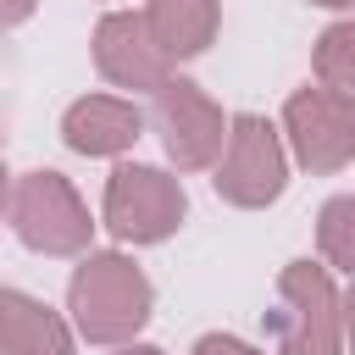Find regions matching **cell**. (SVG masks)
Listing matches in <instances>:
<instances>
[{"label": "cell", "instance_id": "16", "mask_svg": "<svg viewBox=\"0 0 355 355\" xmlns=\"http://www.w3.org/2000/svg\"><path fill=\"white\" fill-rule=\"evenodd\" d=\"M116 355H166V349H155V344H116Z\"/></svg>", "mask_w": 355, "mask_h": 355}, {"label": "cell", "instance_id": "5", "mask_svg": "<svg viewBox=\"0 0 355 355\" xmlns=\"http://www.w3.org/2000/svg\"><path fill=\"white\" fill-rule=\"evenodd\" d=\"M216 194L239 211H261L288 189V155L266 116H227V144L216 155Z\"/></svg>", "mask_w": 355, "mask_h": 355}, {"label": "cell", "instance_id": "9", "mask_svg": "<svg viewBox=\"0 0 355 355\" xmlns=\"http://www.w3.org/2000/svg\"><path fill=\"white\" fill-rule=\"evenodd\" d=\"M144 133V111L122 94H83L61 116V139L78 155H122Z\"/></svg>", "mask_w": 355, "mask_h": 355}, {"label": "cell", "instance_id": "8", "mask_svg": "<svg viewBox=\"0 0 355 355\" xmlns=\"http://www.w3.org/2000/svg\"><path fill=\"white\" fill-rule=\"evenodd\" d=\"M94 67H100L105 83L133 89V94H155V89L172 78V67H166L161 50L150 44L139 11H105V17L94 22Z\"/></svg>", "mask_w": 355, "mask_h": 355}, {"label": "cell", "instance_id": "17", "mask_svg": "<svg viewBox=\"0 0 355 355\" xmlns=\"http://www.w3.org/2000/svg\"><path fill=\"white\" fill-rule=\"evenodd\" d=\"M6 200H11V178H6V161H0V216H6Z\"/></svg>", "mask_w": 355, "mask_h": 355}, {"label": "cell", "instance_id": "11", "mask_svg": "<svg viewBox=\"0 0 355 355\" xmlns=\"http://www.w3.org/2000/svg\"><path fill=\"white\" fill-rule=\"evenodd\" d=\"M0 355H72V333L44 300L0 288Z\"/></svg>", "mask_w": 355, "mask_h": 355}, {"label": "cell", "instance_id": "13", "mask_svg": "<svg viewBox=\"0 0 355 355\" xmlns=\"http://www.w3.org/2000/svg\"><path fill=\"white\" fill-rule=\"evenodd\" d=\"M355 216V200L349 194H333L327 205H322V255H327V266L333 272H349L355 266V244H349V222Z\"/></svg>", "mask_w": 355, "mask_h": 355}, {"label": "cell", "instance_id": "10", "mask_svg": "<svg viewBox=\"0 0 355 355\" xmlns=\"http://www.w3.org/2000/svg\"><path fill=\"white\" fill-rule=\"evenodd\" d=\"M139 17H144V33H150V44L161 50L166 67L205 55L211 39H216V22H222L216 0H150Z\"/></svg>", "mask_w": 355, "mask_h": 355}, {"label": "cell", "instance_id": "18", "mask_svg": "<svg viewBox=\"0 0 355 355\" xmlns=\"http://www.w3.org/2000/svg\"><path fill=\"white\" fill-rule=\"evenodd\" d=\"M311 6H327V11H349L355 0H311Z\"/></svg>", "mask_w": 355, "mask_h": 355}, {"label": "cell", "instance_id": "7", "mask_svg": "<svg viewBox=\"0 0 355 355\" xmlns=\"http://www.w3.org/2000/svg\"><path fill=\"white\" fill-rule=\"evenodd\" d=\"M283 133L305 172H344L355 155V100L305 83L283 100Z\"/></svg>", "mask_w": 355, "mask_h": 355}, {"label": "cell", "instance_id": "2", "mask_svg": "<svg viewBox=\"0 0 355 355\" xmlns=\"http://www.w3.org/2000/svg\"><path fill=\"white\" fill-rule=\"evenodd\" d=\"M272 338L283 355H338L344 349V294L327 266L288 261L277 272Z\"/></svg>", "mask_w": 355, "mask_h": 355}, {"label": "cell", "instance_id": "4", "mask_svg": "<svg viewBox=\"0 0 355 355\" xmlns=\"http://www.w3.org/2000/svg\"><path fill=\"white\" fill-rule=\"evenodd\" d=\"M105 227L122 244H161L183 227L189 216V194L172 172L144 166V161H122L105 178Z\"/></svg>", "mask_w": 355, "mask_h": 355}, {"label": "cell", "instance_id": "3", "mask_svg": "<svg viewBox=\"0 0 355 355\" xmlns=\"http://www.w3.org/2000/svg\"><path fill=\"white\" fill-rule=\"evenodd\" d=\"M6 216H11V233L33 250V255H89V239H94V222H89V205L78 200V189L39 166V172H22L11 200H6Z\"/></svg>", "mask_w": 355, "mask_h": 355}, {"label": "cell", "instance_id": "15", "mask_svg": "<svg viewBox=\"0 0 355 355\" xmlns=\"http://www.w3.org/2000/svg\"><path fill=\"white\" fill-rule=\"evenodd\" d=\"M33 6H39V0H0V33H6V28H17V22H28V17H33Z\"/></svg>", "mask_w": 355, "mask_h": 355}, {"label": "cell", "instance_id": "12", "mask_svg": "<svg viewBox=\"0 0 355 355\" xmlns=\"http://www.w3.org/2000/svg\"><path fill=\"white\" fill-rule=\"evenodd\" d=\"M316 89L355 100V22H333L316 39Z\"/></svg>", "mask_w": 355, "mask_h": 355}, {"label": "cell", "instance_id": "6", "mask_svg": "<svg viewBox=\"0 0 355 355\" xmlns=\"http://www.w3.org/2000/svg\"><path fill=\"white\" fill-rule=\"evenodd\" d=\"M150 128H155V139H161V150H166V161H172L178 172H205V166H216V155H222V144H227V116H222V105H216L200 83H189V78H166V83L155 89Z\"/></svg>", "mask_w": 355, "mask_h": 355}, {"label": "cell", "instance_id": "1", "mask_svg": "<svg viewBox=\"0 0 355 355\" xmlns=\"http://www.w3.org/2000/svg\"><path fill=\"white\" fill-rule=\"evenodd\" d=\"M67 311L89 344H133L155 311V288L122 250H89L67 283Z\"/></svg>", "mask_w": 355, "mask_h": 355}, {"label": "cell", "instance_id": "14", "mask_svg": "<svg viewBox=\"0 0 355 355\" xmlns=\"http://www.w3.org/2000/svg\"><path fill=\"white\" fill-rule=\"evenodd\" d=\"M189 355H261L255 344H244V338H233V333H205Z\"/></svg>", "mask_w": 355, "mask_h": 355}]
</instances>
